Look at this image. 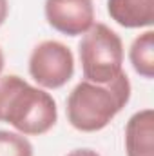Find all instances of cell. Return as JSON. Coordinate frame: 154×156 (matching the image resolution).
Masks as SVG:
<instances>
[{
	"label": "cell",
	"instance_id": "9",
	"mask_svg": "<svg viewBox=\"0 0 154 156\" xmlns=\"http://www.w3.org/2000/svg\"><path fill=\"white\" fill-rule=\"evenodd\" d=\"M0 156H33V145L20 133L0 131Z\"/></svg>",
	"mask_w": 154,
	"mask_h": 156
},
{
	"label": "cell",
	"instance_id": "5",
	"mask_svg": "<svg viewBox=\"0 0 154 156\" xmlns=\"http://www.w3.org/2000/svg\"><path fill=\"white\" fill-rule=\"evenodd\" d=\"M45 18L67 37L85 35L94 24L93 0H45Z\"/></svg>",
	"mask_w": 154,
	"mask_h": 156
},
{
	"label": "cell",
	"instance_id": "7",
	"mask_svg": "<svg viewBox=\"0 0 154 156\" xmlns=\"http://www.w3.org/2000/svg\"><path fill=\"white\" fill-rule=\"evenodd\" d=\"M107 11L127 29L151 27L154 22V0H107Z\"/></svg>",
	"mask_w": 154,
	"mask_h": 156
},
{
	"label": "cell",
	"instance_id": "6",
	"mask_svg": "<svg viewBox=\"0 0 154 156\" xmlns=\"http://www.w3.org/2000/svg\"><path fill=\"white\" fill-rule=\"evenodd\" d=\"M127 156H154V111L134 113L125 125Z\"/></svg>",
	"mask_w": 154,
	"mask_h": 156
},
{
	"label": "cell",
	"instance_id": "8",
	"mask_svg": "<svg viewBox=\"0 0 154 156\" xmlns=\"http://www.w3.org/2000/svg\"><path fill=\"white\" fill-rule=\"evenodd\" d=\"M129 58L140 76L147 80L154 76V31L149 29L134 38L129 51Z\"/></svg>",
	"mask_w": 154,
	"mask_h": 156
},
{
	"label": "cell",
	"instance_id": "2",
	"mask_svg": "<svg viewBox=\"0 0 154 156\" xmlns=\"http://www.w3.org/2000/svg\"><path fill=\"white\" fill-rule=\"evenodd\" d=\"M131 98V82L121 71L107 83L80 82L67 98V120L82 133H96L107 127Z\"/></svg>",
	"mask_w": 154,
	"mask_h": 156
},
{
	"label": "cell",
	"instance_id": "11",
	"mask_svg": "<svg viewBox=\"0 0 154 156\" xmlns=\"http://www.w3.org/2000/svg\"><path fill=\"white\" fill-rule=\"evenodd\" d=\"M7 13H9V4H7V0H0V26L5 22Z\"/></svg>",
	"mask_w": 154,
	"mask_h": 156
},
{
	"label": "cell",
	"instance_id": "4",
	"mask_svg": "<svg viewBox=\"0 0 154 156\" xmlns=\"http://www.w3.org/2000/svg\"><path fill=\"white\" fill-rule=\"evenodd\" d=\"M75 73V58L67 45L56 40L40 42L29 56V75L45 89L65 85Z\"/></svg>",
	"mask_w": 154,
	"mask_h": 156
},
{
	"label": "cell",
	"instance_id": "1",
	"mask_svg": "<svg viewBox=\"0 0 154 156\" xmlns=\"http://www.w3.org/2000/svg\"><path fill=\"white\" fill-rule=\"evenodd\" d=\"M56 118V102L49 93L16 75L0 78V122L24 136H40L53 129Z\"/></svg>",
	"mask_w": 154,
	"mask_h": 156
},
{
	"label": "cell",
	"instance_id": "12",
	"mask_svg": "<svg viewBox=\"0 0 154 156\" xmlns=\"http://www.w3.org/2000/svg\"><path fill=\"white\" fill-rule=\"evenodd\" d=\"M2 69H4V53L0 49V75H2Z\"/></svg>",
	"mask_w": 154,
	"mask_h": 156
},
{
	"label": "cell",
	"instance_id": "3",
	"mask_svg": "<svg viewBox=\"0 0 154 156\" xmlns=\"http://www.w3.org/2000/svg\"><path fill=\"white\" fill-rule=\"evenodd\" d=\"M83 78L94 83H107L121 73L123 44L105 24H93L78 45Z\"/></svg>",
	"mask_w": 154,
	"mask_h": 156
},
{
	"label": "cell",
	"instance_id": "10",
	"mask_svg": "<svg viewBox=\"0 0 154 156\" xmlns=\"http://www.w3.org/2000/svg\"><path fill=\"white\" fill-rule=\"evenodd\" d=\"M67 156H100V154L96 151H93V149H75Z\"/></svg>",
	"mask_w": 154,
	"mask_h": 156
}]
</instances>
